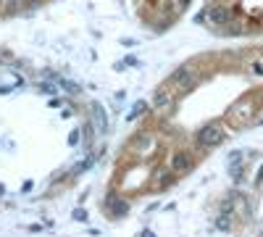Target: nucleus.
I'll return each instance as SVG.
<instances>
[{
  "label": "nucleus",
  "instance_id": "nucleus-14",
  "mask_svg": "<svg viewBox=\"0 0 263 237\" xmlns=\"http://www.w3.org/2000/svg\"><path fill=\"white\" fill-rule=\"evenodd\" d=\"M79 137H82L79 129H71V135H69V145H71V148H77V145H79Z\"/></svg>",
  "mask_w": 263,
  "mask_h": 237
},
{
  "label": "nucleus",
  "instance_id": "nucleus-2",
  "mask_svg": "<svg viewBox=\"0 0 263 237\" xmlns=\"http://www.w3.org/2000/svg\"><path fill=\"white\" fill-rule=\"evenodd\" d=\"M168 84L174 87V93H179V95H187L195 84H197V74L190 69V66H182L177 69L171 77H168Z\"/></svg>",
  "mask_w": 263,
  "mask_h": 237
},
{
  "label": "nucleus",
  "instance_id": "nucleus-16",
  "mask_svg": "<svg viewBox=\"0 0 263 237\" xmlns=\"http://www.w3.org/2000/svg\"><path fill=\"white\" fill-rule=\"evenodd\" d=\"M229 161H242V153H239V150H234V153H229Z\"/></svg>",
  "mask_w": 263,
  "mask_h": 237
},
{
  "label": "nucleus",
  "instance_id": "nucleus-15",
  "mask_svg": "<svg viewBox=\"0 0 263 237\" xmlns=\"http://www.w3.org/2000/svg\"><path fill=\"white\" fill-rule=\"evenodd\" d=\"M58 84H61L63 90H69V93H77V84H71L69 79H58Z\"/></svg>",
  "mask_w": 263,
  "mask_h": 237
},
{
  "label": "nucleus",
  "instance_id": "nucleus-4",
  "mask_svg": "<svg viewBox=\"0 0 263 237\" xmlns=\"http://www.w3.org/2000/svg\"><path fill=\"white\" fill-rule=\"evenodd\" d=\"M197 142H200L203 148L221 145V142H224V129H221V124H216V121L203 124L200 129H197Z\"/></svg>",
  "mask_w": 263,
  "mask_h": 237
},
{
  "label": "nucleus",
  "instance_id": "nucleus-5",
  "mask_svg": "<svg viewBox=\"0 0 263 237\" xmlns=\"http://www.w3.org/2000/svg\"><path fill=\"white\" fill-rule=\"evenodd\" d=\"M168 166H171V171H174L177 177H182V174H187V171L192 169V156L184 153V150H179V153H174V156H171Z\"/></svg>",
  "mask_w": 263,
  "mask_h": 237
},
{
  "label": "nucleus",
  "instance_id": "nucleus-1",
  "mask_svg": "<svg viewBox=\"0 0 263 237\" xmlns=\"http://www.w3.org/2000/svg\"><path fill=\"white\" fill-rule=\"evenodd\" d=\"M253 114H255V103L253 100H234L232 105H229V111H227V121H232L234 126H242L245 121H250L253 119Z\"/></svg>",
  "mask_w": 263,
  "mask_h": 237
},
{
  "label": "nucleus",
  "instance_id": "nucleus-17",
  "mask_svg": "<svg viewBox=\"0 0 263 237\" xmlns=\"http://www.w3.org/2000/svg\"><path fill=\"white\" fill-rule=\"evenodd\" d=\"M74 219H79V222H84V219H87V213H84V211L79 208V211H74Z\"/></svg>",
  "mask_w": 263,
  "mask_h": 237
},
{
  "label": "nucleus",
  "instance_id": "nucleus-9",
  "mask_svg": "<svg viewBox=\"0 0 263 237\" xmlns=\"http://www.w3.org/2000/svg\"><path fill=\"white\" fill-rule=\"evenodd\" d=\"M174 177H177V174L171 171V166H168V169H158V171H156V185H161V187H168Z\"/></svg>",
  "mask_w": 263,
  "mask_h": 237
},
{
  "label": "nucleus",
  "instance_id": "nucleus-8",
  "mask_svg": "<svg viewBox=\"0 0 263 237\" xmlns=\"http://www.w3.org/2000/svg\"><path fill=\"white\" fill-rule=\"evenodd\" d=\"M129 142H132V150H137V153H142V150H147V148L153 145V142H150V135H145V132L135 135Z\"/></svg>",
  "mask_w": 263,
  "mask_h": 237
},
{
  "label": "nucleus",
  "instance_id": "nucleus-11",
  "mask_svg": "<svg viewBox=\"0 0 263 237\" xmlns=\"http://www.w3.org/2000/svg\"><path fill=\"white\" fill-rule=\"evenodd\" d=\"M29 6V0H8V13H16L21 8H27Z\"/></svg>",
  "mask_w": 263,
  "mask_h": 237
},
{
  "label": "nucleus",
  "instance_id": "nucleus-7",
  "mask_svg": "<svg viewBox=\"0 0 263 237\" xmlns=\"http://www.w3.org/2000/svg\"><path fill=\"white\" fill-rule=\"evenodd\" d=\"M108 211H111L114 213V216H126V211H129V206H126V200H121L119 195H111V198H108Z\"/></svg>",
  "mask_w": 263,
  "mask_h": 237
},
{
  "label": "nucleus",
  "instance_id": "nucleus-19",
  "mask_svg": "<svg viewBox=\"0 0 263 237\" xmlns=\"http://www.w3.org/2000/svg\"><path fill=\"white\" fill-rule=\"evenodd\" d=\"M48 105H50V108H58L61 100H58V98H50V100H48Z\"/></svg>",
  "mask_w": 263,
  "mask_h": 237
},
{
  "label": "nucleus",
  "instance_id": "nucleus-3",
  "mask_svg": "<svg viewBox=\"0 0 263 237\" xmlns=\"http://www.w3.org/2000/svg\"><path fill=\"white\" fill-rule=\"evenodd\" d=\"M153 108H156L158 114H174L177 111V93H174V87L168 82L153 95Z\"/></svg>",
  "mask_w": 263,
  "mask_h": 237
},
{
  "label": "nucleus",
  "instance_id": "nucleus-20",
  "mask_svg": "<svg viewBox=\"0 0 263 237\" xmlns=\"http://www.w3.org/2000/svg\"><path fill=\"white\" fill-rule=\"evenodd\" d=\"M142 237H156V234H153V232H142Z\"/></svg>",
  "mask_w": 263,
  "mask_h": 237
},
{
  "label": "nucleus",
  "instance_id": "nucleus-13",
  "mask_svg": "<svg viewBox=\"0 0 263 237\" xmlns=\"http://www.w3.org/2000/svg\"><path fill=\"white\" fill-rule=\"evenodd\" d=\"M145 108H147V105H145V103H137V105H135V108H132V111H129V121H135L137 116H142V114H145Z\"/></svg>",
  "mask_w": 263,
  "mask_h": 237
},
{
  "label": "nucleus",
  "instance_id": "nucleus-18",
  "mask_svg": "<svg viewBox=\"0 0 263 237\" xmlns=\"http://www.w3.org/2000/svg\"><path fill=\"white\" fill-rule=\"evenodd\" d=\"M255 185H263V166L258 169V174H255Z\"/></svg>",
  "mask_w": 263,
  "mask_h": 237
},
{
  "label": "nucleus",
  "instance_id": "nucleus-21",
  "mask_svg": "<svg viewBox=\"0 0 263 237\" xmlns=\"http://www.w3.org/2000/svg\"><path fill=\"white\" fill-rule=\"evenodd\" d=\"M260 237H263V232H260Z\"/></svg>",
  "mask_w": 263,
  "mask_h": 237
},
{
  "label": "nucleus",
  "instance_id": "nucleus-12",
  "mask_svg": "<svg viewBox=\"0 0 263 237\" xmlns=\"http://www.w3.org/2000/svg\"><path fill=\"white\" fill-rule=\"evenodd\" d=\"M229 224H232V216H229V213L224 211V216H218V222H216V227H218V229H221V232H227V229H229Z\"/></svg>",
  "mask_w": 263,
  "mask_h": 237
},
{
  "label": "nucleus",
  "instance_id": "nucleus-6",
  "mask_svg": "<svg viewBox=\"0 0 263 237\" xmlns=\"http://www.w3.org/2000/svg\"><path fill=\"white\" fill-rule=\"evenodd\" d=\"M92 126H95V132L98 135H103L105 132V129H108V119H105V108H103V105L100 103H92Z\"/></svg>",
  "mask_w": 263,
  "mask_h": 237
},
{
  "label": "nucleus",
  "instance_id": "nucleus-10",
  "mask_svg": "<svg viewBox=\"0 0 263 237\" xmlns=\"http://www.w3.org/2000/svg\"><path fill=\"white\" fill-rule=\"evenodd\" d=\"M242 174H245V163L232 161V163H229V177H232L234 182H239V179H242Z\"/></svg>",
  "mask_w": 263,
  "mask_h": 237
}]
</instances>
